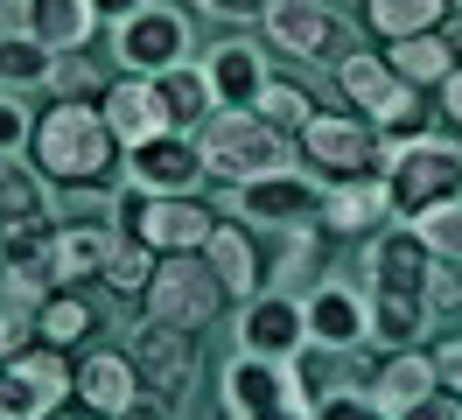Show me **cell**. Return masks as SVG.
I'll list each match as a JSON object with an SVG mask.
<instances>
[{"label": "cell", "instance_id": "52a82bcc", "mask_svg": "<svg viewBox=\"0 0 462 420\" xmlns=\"http://www.w3.org/2000/svg\"><path fill=\"white\" fill-rule=\"evenodd\" d=\"M119 231H134V238L154 246L162 259H169V252H203V246H210V231H217V210L197 203V196L126 190V196H119Z\"/></svg>", "mask_w": 462, "mask_h": 420}, {"label": "cell", "instance_id": "484cf974", "mask_svg": "<svg viewBox=\"0 0 462 420\" xmlns=\"http://www.w3.org/2000/svg\"><path fill=\"white\" fill-rule=\"evenodd\" d=\"M154 91H162V112H169V126H175V134H197L203 119L217 112L210 70H203L197 56H189V63H175V70H162V78H154Z\"/></svg>", "mask_w": 462, "mask_h": 420}, {"label": "cell", "instance_id": "9a60e30c", "mask_svg": "<svg viewBox=\"0 0 462 420\" xmlns=\"http://www.w3.org/2000/svg\"><path fill=\"white\" fill-rule=\"evenodd\" d=\"M434 274H441V259L434 246L413 231V224H393V231H372V259H365V280H372V294H420L428 302Z\"/></svg>", "mask_w": 462, "mask_h": 420}, {"label": "cell", "instance_id": "5b68a950", "mask_svg": "<svg viewBox=\"0 0 462 420\" xmlns=\"http://www.w3.org/2000/svg\"><path fill=\"white\" fill-rule=\"evenodd\" d=\"M322 196H329V182H316L309 168H273V175H253V182H231L225 210L253 231H294V224L322 218Z\"/></svg>", "mask_w": 462, "mask_h": 420}, {"label": "cell", "instance_id": "6da1fadb", "mask_svg": "<svg viewBox=\"0 0 462 420\" xmlns=\"http://www.w3.org/2000/svg\"><path fill=\"white\" fill-rule=\"evenodd\" d=\"M119 140L106 126L98 98H57L50 112H35V140H29V162L50 175V182H98L113 168Z\"/></svg>", "mask_w": 462, "mask_h": 420}, {"label": "cell", "instance_id": "9c48e42d", "mask_svg": "<svg viewBox=\"0 0 462 420\" xmlns=\"http://www.w3.org/2000/svg\"><path fill=\"white\" fill-rule=\"evenodd\" d=\"M113 56H119L126 78H162L175 63H189V22H182V7L147 0L126 22H113Z\"/></svg>", "mask_w": 462, "mask_h": 420}, {"label": "cell", "instance_id": "e0dca14e", "mask_svg": "<svg viewBox=\"0 0 462 420\" xmlns=\"http://www.w3.org/2000/svg\"><path fill=\"white\" fill-rule=\"evenodd\" d=\"M288 399H301V378H294V364L253 358V350H238V358L225 364V420L273 414V406H288Z\"/></svg>", "mask_w": 462, "mask_h": 420}, {"label": "cell", "instance_id": "7a4b0ae2", "mask_svg": "<svg viewBox=\"0 0 462 420\" xmlns=\"http://www.w3.org/2000/svg\"><path fill=\"white\" fill-rule=\"evenodd\" d=\"M197 154L210 168V182H253V175H273V168H294V140L260 119V112H210L197 126Z\"/></svg>", "mask_w": 462, "mask_h": 420}, {"label": "cell", "instance_id": "1f68e13d", "mask_svg": "<svg viewBox=\"0 0 462 420\" xmlns=\"http://www.w3.org/2000/svg\"><path fill=\"white\" fill-rule=\"evenodd\" d=\"M85 336H91V302L78 294V287H50L35 343H57V350H70V343H85Z\"/></svg>", "mask_w": 462, "mask_h": 420}, {"label": "cell", "instance_id": "ffe728a7", "mask_svg": "<svg viewBox=\"0 0 462 420\" xmlns=\"http://www.w3.org/2000/svg\"><path fill=\"white\" fill-rule=\"evenodd\" d=\"M98 112H106V126H113L119 154H126V147H141V140H154V134H175L169 112H162L154 78H126V70H119V78L98 91Z\"/></svg>", "mask_w": 462, "mask_h": 420}, {"label": "cell", "instance_id": "603a6c76", "mask_svg": "<svg viewBox=\"0 0 462 420\" xmlns=\"http://www.w3.org/2000/svg\"><path fill=\"white\" fill-rule=\"evenodd\" d=\"M91 28H98V7H91V0H29V7H22V35H35L42 50H57V56L85 50Z\"/></svg>", "mask_w": 462, "mask_h": 420}, {"label": "cell", "instance_id": "ac0fdd59", "mask_svg": "<svg viewBox=\"0 0 462 420\" xmlns=\"http://www.w3.org/2000/svg\"><path fill=\"white\" fill-rule=\"evenodd\" d=\"M203 70H210L217 112H260L266 84H273V63H266V50H260V42H245V35L217 42V50L203 56Z\"/></svg>", "mask_w": 462, "mask_h": 420}, {"label": "cell", "instance_id": "f35d334b", "mask_svg": "<svg viewBox=\"0 0 462 420\" xmlns=\"http://www.w3.org/2000/svg\"><path fill=\"white\" fill-rule=\"evenodd\" d=\"M203 14H217V22H266V7H273V0H197Z\"/></svg>", "mask_w": 462, "mask_h": 420}, {"label": "cell", "instance_id": "e575fe53", "mask_svg": "<svg viewBox=\"0 0 462 420\" xmlns=\"http://www.w3.org/2000/svg\"><path fill=\"white\" fill-rule=\"evenodd\" d=\"M57 224H98V231H113L119 196H98L91 182H57Z\"/></svg>", "mask_w": 462, "mask_h": 420}, {"label": "cell", "instance_id": "8fae6325", "mask_svg": "<svg viewBox=\"0 0 462 420\" xmlns=\"http://www.w3.org/2000/svg\"><path fill=\"white\" fill-rule=\"evenodd\" d=\"M238 350L273 358V364H294V358H301V350H309L301 294H294V287H260V294H245V308H238Z\"/></svg>", "mask_w": 462, "mask_h": 420}, {"label": "cell", "instance_id": "7dc6e473", "mask_svg": "<svg viewBox=\"0 0 462 420\" xmlns=\"http://www.w3.org/2000/svg\"><path fill=\"white\" fill-rule=\"evenodd\" d=\"M22 7H29V0H0V22H7V28H22Z\"/></svg>", "mask_w": 462, "mask_h": 420}, {"label": "cell", "instance_id": "bcb514c9", "mask_svg": "<svg viewBox=\"0 0 462 420\" xmlns=\"http://www.w3.org/2000/svg\"><path fill=\"white\" fill-rule=\"evenodd\" d=\"M253 420H316V414H309V399H288V406H273V414H253Z\"/></svg>", "mask_w": 462, "mask_h": 420}, {"label": "cell", "instance_id": "7c38bea8", "mask_svg": "<svg viewBox=\"0 0 462 420\" xmlns=\"http://www.w3.org/2000/svg\"><path fill=\"white\" fill-rule=\"evenodd\" d=\"M266 35L281 56H301V63H344L350 50H365L322 0H273L266 7Z\"/></svg>", "mask_w": 462, "mask_h": 420}, {"label": "cell", "instance_id": "d4e9b609", "mask_svg": "<svg viewBox=\"0 0 462 420\" xmlns=\"http://www.w3.org/2000/svg\"><path fill=\"white\" fill-rule=\"evenodd\" d=\"M203 259H210V274L225 280V294H260V287H266L260 246H253V231H245V224H225V218H217V231H210Z\"/></svg>", "mask_w": 462, "mask_h": 420}, {"label": "cell", "instance_id": "f546056e", "mask_svg": "<svg viewBox=\"0 0 462 420\" xmlns=\"http://www.w3.org/2000/svg\"><path fill=\"white\" fill-rule=\"evenodd\" d=\"M57 70V50H42L22 28H0V91H29V84H50Z\"/></svg>", "mask_w": 462, "mask_h": 420}, {"label": "cell", "instance_id": "d6986e66", "mask_svg": "<svg viewBox=\"0 0 462 420\" xmlns=\"http://www.w3.org/2000/svg\"><path fill=\"white\" fill-rule=\"evenodd\" d=\"M57 224V190L29 154H0V238H22Z\"/></svg>", "mask_w": 462, "mask_h": 420}, {"label": "cell", "instance_id": "277c9868", "mask_svg": "<svg viewBox=\"0 0 462 420\" xmlns=\"http://www.w3.org/2000/svg\"><path fill=\"white\" fill-rule=\"evenodd\" d=\"M337 84H344V98L357 119H372L378 134L393 140V147H406V140H420L428 134V112L413 106V84L385 63V56L372 50H350L344 63H337Z\"/></svg>", "mask_w": 462, "mask_h": 420}, {"label": "cell", "instance_id": "7402d4cb", "mask_svg": "<svg viewBox=\"0 0 462 420\" xmlns=\"http://www.w3.org/2000/svg\"><path fill=\"white\" fill-rule=\"evenodd\" d=\"M322 224L344 231V238H365V231H378V224H393L385 175H344V182H329V196H322Z\"/></svg>", "mask_w": 462, "mask_h": 420}, {"label": "cell", "instance_id": "ba28073f", "mask_svg": "<svg viewBox=\"0 0 462 420\" xmlns=\"http://www.w3.org/2000/svg\"><path fill=\"white\" fill-rule=\"evenodd\" d=\"M294 140H301L309 168L337 175V182H344V175H385V162H393L385 134H378L372 119H357V112H316Z\"/></svg>", "mask_w": 462, "mask_h": 420}, {"label": "cell", "instance_id": "ee69618b", "mask_svg": "<svg viewBox=\"0 0 462 420\" xmlns=\"http://www.w3.org/2000/svg\"><path fill=\"white\" fill-rule=\"evenodd\" d=\"M119 420H175V399H162V392H147V386H141V399H134Z\"/></svg>", "mask_w": 462, "mask_h": 420}, {"label": "cell", "instance_id": "30bf717a", "mask_svg": "<svg viewBox=\"0 0 462 420\" xmlns=\"http://www.w3.org/2000/svg\"><path fill=\"white\" fill-rule=\"evenodd\" d=\"M70 399V364L57 343H29L0 358V414L14 420H50Z\"/></svg>", "mask_w": 462, "mask_h": 420}, {"label": "cell", "instance_id": "8992f818", "mask_svg": "<svg viewBox=\"0 0 462 420\" xmlns=\"http://www.w3.org/2000/svg\"><path fill=\"white\" fill-rule=\"evenodd\" d=\"M147 315L154 322H175V330H210L217 308H225V280L210 274L203 252H169L154 259V280H147Z\"/></svg>", "mask_w": 462, "mask_h": 420}, {"label": "cell", "instance_id": "f6af8a7d", "mask_svg": "<svg viewBox=\"0 0 462 420\" xmlns=\"http://www.w3.org/2000/svg\"><path fill=\"white\" fill-rule=\"evenodd\" d=\"M91 7H98V22H126V14L147 7V0H91Z\"/></svg>", "mask_w": 462, "mask_h": 420}, {"label": "cell", "instance_id": "836d02e7", "mask_svg": "<svg viewBox=\"0 0 462 420\" xmlns=\"http://www.w3.org/2000/svg\"><path fill=\"white\" fill-rule=\"evenodd\" d=\"M309 414L316 420H400L372 386H337V392H316L309 399Z\"/></svg>", "mask_w": 462, "mask_h": 420}, {"label": "cell", "instance_id": "f1b7e54d", "mask_svg": "<svg viewBox=\"0 0 462 420\" xmlns=\"http://www.w3.org/2000/svg\"><path fill=\"white\" fill-rule=\"evenodd\" d=\"M372 294V287H365ZM428 302L420 294H372V343H385V350H413L420 336H428Z\"/></svg>", "mask_w": 462, "mask_h": 420}, {"label": "cell", "instance_id": "44dd1931", "mask_svg": "<svg viewBox=\"0 0 462 420\" xmlns=\"http://www.w3.org/2000/svg\"><path fill=\"white\" fill-rule=\"evenodd\" d=\"M70 392L85 399V414L119 420L134 399H141V371H134V358H126V350H91V358L70 371Z\"/></svg>", "mask_w": 462, "mask_h": 420}, {"label": "cell", "instance_id": "83f0119b", "mask_svg": "<svg viewBox=\"0 0 462 420\" xmlns=\"http://www.w3.org/2000/svg\"><path fill=\"white\" fill-rule=\"evenodd\" d=\"M385 63H393L413 91H428V84H441L448 70H456V50H448L441 28H428V35H400V42H385Z\"/></svg>", "mask_w": 462, "mask_h": 420}, {"label": "cell", "instance_id": "4dcf8cb0", "mask_svg": "<svg viewBox=\"0 0 462 420\" xmlns=\"http://www.w3.org/2000/svg\"><path fill=\"white\" fill-rule=\"evenodd\" d=\"M365 22L385 35V42H400V35H428V28L448 22V0H365Z\"/></svg>", "mask_w": 462, "mask_h": 420}, {"label": "cell", "instance_id": "4316f807", "mask_svg": "<svg viewBox=\"0 0 462 420\" xmlns=\"http://www.w3.org/2000/svg\"><path fill=\"white\" fill-rule=\"evenodd\" d=\"M372 392L393 406V414H406L413 399H428V392H441V371H434V350H385V364L372 371Z\"/></svg>", "mask_w": 462, "mask_h": 420}, {"label": "cell", "instance_id": "b9f144b4", "mask_svg": "<svg viewBox=\"0 0 462 420\" xmlns=\"http://www.w3.org/2000/svg\"><path fill=\"white\" fill-rule=\"evenodd\" d=\"M434 371H441V386H448V392L462 399V336H448V343L434 350Z\"/></svg>", "mask_w": 462, "mask_h": 420}, {"label": "cell", "instance_id": "5bb4252c", "mask_svg": "<svg viewBox=\"0 0 462 420\" xmlns=\"http://www.w3.org/2000/svg\"><path fill=\"white\" fill-rule=\"evenodd\" d=\"M301 315H309L316 350H365L372 343V294L350 287V280H316L301 294Z\"/></svg>", "mask_w": 462, "mask_h": 420}, {"label": "cell", "instance_id": "8d00e7d4", "mask_svg": "<svg viewBox=\"0 0 462 420\" xmlns=\"http://www.w3.org/2000/svg\"><path fill=\"white\" fill-rule=\"evenodd\" d=\"M413 231L434 246V259L462 266V196H456V203H441V210H428V218H413Z\"/></svg>", "mask_w": 462, "mask_h": 420}, {"label": "cell", "instance_id": "60d3db41", "mask_svg": "<svg viewBox=\"0 0 462 420\" xmlns=\"http://www.w3.org/2000/svg\"><path fill=\"white\" fill-rule=\"evenodd\" d=\"M50 84H57L63 98H91V78H85V63H78V50L57 56V70H50Z\"/></svg>", "mask_w": 462, "mask_h": 420}, {"label": "cell", "instance_id": "2e32d148", "mask_svg": "<svg viewBox=\"0 0 462 420\" xmlns=\"http://www.w3.org/2000/svg\"><path fill=\"white\" fill-rule=\"evenodd\" d=\"M126 358H134L147 392H162V399L182 406V392L197 378V330H175V322H154V315H147L141 330H134V350H126Z\"/></svg>", "mask_w": 462, "mask_h": 420}, {"label": "cell", "instance_id": "d590c367", "mask_svg": "<svg viewBox=\"0 0 462 420\" xmlns=\"http://www.w3.org/2000/svg\"><path fill=\"white\" fill-rule=\"evenodd\" d=\"M260 119H273L281 134H301L309 119H316V98L301 91V84H288V78H273L266 84V98H260Z\"/></svg>", "mask_w": 462, "mask_h": 420}, {"label": "cell", "instance_id": "cb8c5ba5", "mask_svg": "<svg viewBox=\"0 0 462 420\" xmlns=\"http://www.w3.org/2000/svg\"><path fill=\"white\" fill-rule=\"evenodd\" d=\"M113 231H98V224H57V238H50V280H57V287L98 280L106 274V252H113Z\"/></svg>", "mask_w": 462, "mask_h": 420}, {"label": "cell", "instance_id": "d6a6232c", "mask_svg": "<svg viewBox=\"0 0 462 420\" xmlns=\"http://www.w3.org/2000/svg\"><path fill=\"white\" fill-rule=\"evenodd\" d=\"M154 259H162V252L154 246H141V238H134V231H113V252H106V287H113V294H147V280H154Z\"/></svg>", "mask_w": 462, "mask_h": 420}, {"label": "cell", "instance_id": "7bdbcfd3", "mask_svg": "<svg viewBox=\"0 0 462 420\" xmlns=\"http://www.w3.org/2000/svg\"><path fill=\"white\" fill-rule=\"evenodd\" d=\"M434 91H441V119H448V126L462 134V63H456V70H448L441 84H434Z\"/></svg>", "mask_w": 462, "mask_h": 420}, {"label": "cell", "instance_id": "ab89813d", "mask_svg": "<svg viewBox=\"0 0 462 420\" xmlns=\"http://www.w3.org/2000/svg\"><path fill=\"white\" fill-rule=\"evenodd\" d=\"M400 420H462V399H456L448 386H441V392H428V399H413V406H406Z\"/></svg>", "mask_w": 462, "mask_h": 420}, {"label": "cell", "instance_id": "3957f363", "mask_svg": "<svg viewBox=\"0 0 462 420\" xmlns=\"http://www.w3.org/2000/svg\"><path fill=\"white\" fill-rule=\"evenodd\" d=\"M385 147H393V140H385ZM385 196H393V224H413V218H428V210H441V203H456L462 196V147L456 140H434V134L393 147Z\"/></svg>", "mask_w": 462, "mask_h": 420}, {"label": "cell", "instance_id": "74e56055", "mask_svg": "<svg viewBox=\"0 0 462 420\" xmlns=\"http://www.w3.org/2000/svg\"><path fill=\"white\" fill-rule=\"evenodd\" d=\"M35 140V112L22 106V91H0V154H29Z\"/></svg>", "mask_w": 462, "mask_h": 420}, {"label": "cell", "instance_id": "4fadbf2b", "mask_svg": "<svg viewBox=\"0 0 462 420\" xmlns=\"http://www.w3.org/2000/svg\"><path fill=\"white\" fill-rule=\"evenodd\" d=\"M210 182V168L197 154V134H154L141 147H126V190L147 196H197Z\"/></svg>", "mask_w": 462, "mask_h": 420}]
</instances>
